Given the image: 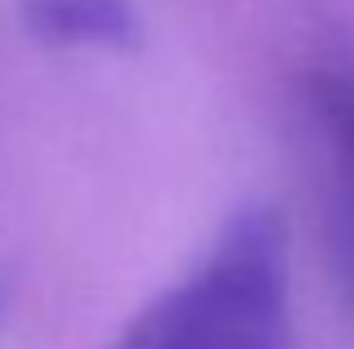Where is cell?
Here are the masks:
<instances>
[{"instance_id": "cell-1", "label": "cell", "mask_w": 354, "mask_h": 349, "mask_svg": "<svg viewBox=\"0 0 354 349\" xmlns=\"http://www.w3.org/2000/svg\"><path fill=\"white\" fill-rule=\"evenodd\" d=\"M287 233L269 206H242L180 282L144 305L108 349H287Z\"/></svg>"}, {"instance_id": "cell-2", "label": "cell", "mask_w": 354, "mask_h": 349, "mask_svg": "<svg viewBox=\"0 0 354 349\" xmlns=\"http://www.w3.org/2000/svg\"><path fill=\"white\" fill-rule=\"evenodd\" d=\"M310 121L323 139L332 170V201H337V233L354 273V77L346 72H314L305 86Z\"/></svg>"}, {"instance_id": "cell-3", "label": "cell", "mask_w": 354, "mask_h": 349, "mask_svg": "<svg viewBox=\"0 0 354 349\" xmlns=\"http://www.w3.org/2000/svg\"><path fill=\"white\" fill-rule=\"evenodd\" d=\"M23 23L59 50H121L139 36L130 0H23Z\"/></svg>"}]
</instances>
